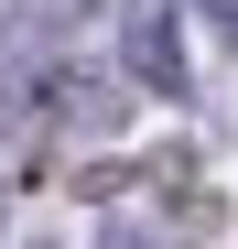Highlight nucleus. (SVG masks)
<instances>
[{"mask_svg":"<svg viewBox=\"0 0 238 249\" xmlns=\"http://www.w3.org/2000/svg\"><path fill=\"white\" fill-rule=\"evenodd\" d=\"M206 11H217V22H227V33H238V0H206Z\"/></svg>","mask_w":238,"mask_h":249,"instance_id":"nucleus-2","label":"nucleus"},{"mask_svg":"<svg viewBox=\"0 0 238 249\" xmlns=\"http://www.w3.org/2000/svg\"><path fill=\"white\" fill-rule=\"evenodd\" d=\"M119 54H130V76L152 98H184V22H173V0H119Z\"/></svg>","mask_w":238,"mask_h":249,"instance_id":"nucleus-1","label":"nucleus"},{"mask_svg":"<svg viewBox=\"0 0 238 249\" xmlns=\"http://www.w3.org/2000/svg\"><path fill=\"white\" fill-rule=\"evenodd\" d=\"M108 249H141V238H108Z\"/></svg>","mask_w":238,"mask_h":249,"instance_id":"nucleus-3","label":"nucleus"}]
</instances>
